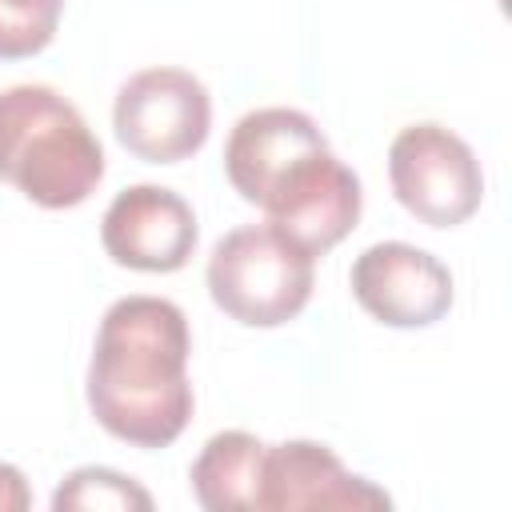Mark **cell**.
Returning a JSON list of instances; mask_svg holds the SVG:
<instances>
[{
  "mask_svg": "<svg viewBox=\"0 0 512 512\" xmlns=\"http://www.w3.org/2000/svg\"><path fill=\"white\" fill-rule=\"evenodd\" d=\"M192 332L180 304L148 292L104 308L84 376L96 424L132 448H168L192 420Z\"/></svg>",
  "mask_w": 512,
  "mask_h": 512,
  "instance_id": "6da1fadb",
  "label": "cell"
},
{
  "mask_svg": "<svg viewBox=\"0 0 512 512\" xmlns=\"http://www.w3.org/2000/svg\"><path fill=\"white\" fill-rule=\"evenodd\" d=\"M0 180L48 212L84 204L104 180V148L52 84L0 92Z\"/></svg>",
  "mask_w": 512,
  "mask_h": 512,
  "instance_id": "7a4b0ae2",
  "label": "cell"
},
{
  "mask_svg": "<svg viewBox=\"0 0 512 512\" xmlns=\"http://www.w3.org/2000/svg\"><path fill=\"white\" fill-rule=\"evenodd\" d=\"M212 304L244 328H280L304 312L316 288V256L276 224H240L212 244Z\"/></svg>",
  "mask_w": 512,
  "mask_h": 512,
  "instance_id": "3957f363",
  "label": "cell"
},
{
  "mask_svg": "<svg viewBox=\"0 0 512 512\" xmlns=\"http://www.w3.org/2000/svg\"><path fill=\"white\" fill-rule=\"evenodd\" d=\"M112 128L132 156L148 164H180L196 156L212 132V96L188 68H140L116 88Z\"/></svg>",
  "mask_w": 512,
  "mask_h": 512,
  "instance_id": "277c9868",
  "label": "cell"
},
{
  "mask_svg": "<svg viewBox=\"0 0 512 512\" xmlns=\"http://www.w3.org/2000/svg\"><path fill=\"white\" fill-rule=\"evenodd\" d=\"M388 180L400 208L428 228H456L484 200V172L472 144L436 120L408 124L392 136Z\"/></svg>",
  "mask_w": 512,
  "mask_h": 512,
  "instance_id": "5b68a950",
  "label": "cell"
},
{
  "mask_svg": "<svg viewBox=\"0 0 512 512\" xmlns=\"http://www.w3.org/2000/svg\"><path fill=\"white\" fill-rule=\"evenodd\" d=\"M256 208H264L268 224H276L300 248L324 256L356 228L364 192L360 176L332 148H316L288 164Z\"/></svg>",
  "mask_w": 512,
  "mask_h": 512,
  "instance_id": "8992f818",
  "label": "cell"
},
{
  "mask_svg": "<svg viewBox=\"0 0 512 512\" xmlns=\"http://www.w3.org/2000/svg\"><path fill=\"white\" fill-rule=\"evenodd\" d=\"M356 304L388 328H428L448 316L456 288L452 272L408 240L368 244L348 272Z\"/></svg>",
  "mask_w": 512,
  "mask_h": 512,
  "instance_id": "52a82bcc",
  "label": "cell"
},
{
  "mask_svg": "<svg viewBox=\"0 0 512 512\" xmlns=\"http://www.w3.org/2000/svg\"><path fill=\"white\" fill-rule=\"evenodd\" d=\"M260 512H296V508H352L376 512L392 508V496L376 488L368 476L344 468V460L320 440H280L264 444L256 496Z\"/></svg>",
  "mask_w": 512,
  "mask_h": 512,
  "instance_id": "ba28073f",
  "label": "cell"
},
{
  "mask_svg": "<svg viewBox=\"0 0 512 512\" xmlns=\"http://www.w3.org/2000/svg\"><path fill=\"white\" fill-rule=\"evenodd\" d=\"M192 204L160 184H132L100 216V244L112 264L132 272H180L196 252Z\"/></svg>",
  "mask_w": 512,
  "mask_h": 512,
  "instance_id": "9c48e42d",
  "label": "cell"
},
{
  "mask_svg": "<svg viewBox=\"0 0 512 512\" xmlns=\"http://www.w3.org/2000/svg\"><path fill=\"white\" fill-rule=\"evenodd\" d=\"M316 148H328V136L308 112L288 108V104L252 108L228 132L224 176L240 192V200L260 204L264 192L284 176V168Z\"/></svg>",
  "mask_w": 512,
  "mask_h": 512,
  "instance_id": "30bf717a",
  "label": "cell"
},
{
  "mask_svg": "<svg viewBox=\"0 0 512 512\" xmlns=\"http://www.w3.org/2000/svg\"><path fill=\"white\" fill-rule=\"evenodd\" d=\"M260 456H264V440L244 432V428H228V432L208 436L200 456L192 460V472H188L196 504L204 512H244V508H252Z\"/></svg>",
  "mask_w": 512,
  "mask_h": 512,
  "instance_id": "8fae6325",
  "label": "cell"
},
{
  "mask_svg": "<svg viewBox=\"0 0 512 512\" xmlns=\"http://www.w3.org/2000/svg\"><path fill=\"white\" fill-rule=\"evenodd\" d=\"M152 492L104 464H84L72 468L56 492H52V512H152Z\"/></svg>",
  "mask_w": 512,
  "mask_h": 512,
  "instance_id": "7c38bea8",
  "label": "cell"
},
{
  "mask_svg": "<svg viewBox=\"0 0 512 512\" xmlns=\"http://www.w3.org/2000/svg\"><path fill=\"white\" fill-rule=\"evenodd\" d=\"M64 0H0V60H28L56 40Z\"/></svg>",
  "mask_w": 512,
  "mask_h": 512,
  "instance_id": "4fadbf2b",
  "label": "cell"
},
{
  "mask_svg": "<svg viewBox=\"0 0 512 512\" xmlns=\"http://www.w3.org/2000/svg\"><path fill=\"white\" fill-rule=\"evenodd\" d=\"M24 508H32V488L16 464L0 460V512H24Z\"/></svg>",
  "mask_w": 512,
  "mask_h": 512,
  "instance_id": "5bb4252c",
  "label": "cell"
}]
</instances>
